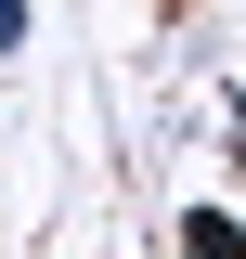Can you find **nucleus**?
I'll return each mask as SVG.
<instances>
[{
    "mask_svg": "<svg viewBox=\"0 0 246 259\" xmlns=\"http://www.w3.org/2000/svg\"><path fill=\"white\" fill-rule=\"evenodd\" d=\"M182 259H246V221L233 207H182Z\"/></svg>",
    "mask_w": 246,
    "mask_h": 259,
    "instance_id": "f257e3e1",
    "label": "nucleus"
},
{
    "mask_svg": "<svg viewBox=\"0 0 246 259\" xmlns=\"http://www.w3.org/2000/svg\"><path fill=\"white\" fill-rule=\"evenodd\" d=\"M39 39V0H0V52H26Z\"/></svg>",
    "mask_w": 246,
    "mask_h": 259,
    "instance_id": "f03ea898",
    "label": "nucleus"
},
{
    "mask_svg": "<svg viewBox=\"0 0 246 259\" xmlns=\"http://www.w3.org/2000/svg\"><path fill=\"white\" fill-rule=\"evenodd\" d=\"M233 182H246V130H233Z\"/></svg>",
    "mask_w": 246,
    "mask_h": 259,
    "instance_id": "7ed1b4c3",
    "label": "nucleus"
}]
</instances>
